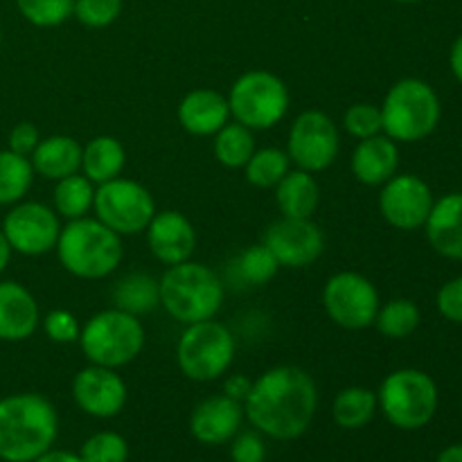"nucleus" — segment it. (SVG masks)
<instances>
[{
	"label": "nucleus",
	"mask_w": 462,
	"mask_h": 462,
	"mask_svg": "<svg viewBox=\"0 0 462 462\" xmlns=\"http://www.w3.org/2000/svg\"><path fill=\"white\" fill-rule=\"evenodd\" d=\"M77 343L88 364L117 370L140 356L144 347V328L138 316L113 307L90 316Z\"/></svg>",
	"instance_id": "obj_6"
},
{
	"label": "nucleus",
	"mask_w": 462,
	"mask_h": 462,
	"mask_svg": "<svg viewBox=\"0 0 462 462\" xmlns=\"http://www.w3.org/2000/svg\"><path fill=\"white\" fill-rule=\"evenodd\" d=\"M230 458L233 462H264L266 447L257 431H242L233 438L230 445Z\"/></svg>",
	"instance_id": "obj_40"
},
{
	"label": "nucleus",
	"mask_w": 462,
	"mask_h": 462,
	"mask_svg": "<svg viewBox=\"0 0 462 462\" xmlns=\"http://www.w3.org/2000/svg\"><path fill=\"white\" fill-rule=\"evenodd\" d=\"M81 462H126L129 445L116 431H99L90 436L79 449Z\"/></svg>",
	"instance_id": "obj_35"
},
{
	"label": "nucleus",
	"mask_w": 462,
	"mask_h": 462,
	"mask_svg": "<svg viewBox=\"0 0 462 462\" xmlns=\"http://www.w3.org/2000/svg\"><path fill=\"white\" fill-rule=\"evenodd\" d=\"M282 266L278 264L273 253L264 246V244H255V246L246 248L242 255L235 262V271H237L239 280L253 287H262V284H269L271 280L278 275V271Z\"/></svg>",
	"instance_id": "obj_33"
},
{
	"label": "nucleus",
	"mask_w": 462,
	"mask_h": 462,
	"mask_svg": "<svg viewBox=\"0 0 462 462\" xmlns=\"http://www.w3.org/2000/svg\"><path fill=\"white\" fill-rule=\"evenodd\" d=\"M377 409V393L364 386H350L334 397L332 418L341 429L355 431L373 422Z\"/></svg>",
	"instance_id": "obj_26"
},
{
	"label": "nucleus",
	"mask_w": 462,
	"mask_h": 462,
	"mask_svg": "<svg viewBox=\"0 0 462 462\" xmlns=\"http://www.w3.org/2000/svg\"><path fill=\"white\" fill-rule=\"evenodd\" d=\"M377 406L393 427L418 431L436 415L438 386L431 374L418 368L395 370L379 386Z\"/></svg>",
	"instance_id": "obj_7"
},
{
	"label": "nucleus",
	"mask_w": 462,
	"mask_h": 462,
	"mask_svg": "<svg viewBox=\"0 0 462 462\" xmlns=\"http://www.w3.org/2000/svg\"><path fill=\"white\" fill-rule=\"evenodd\" d=\"M235 359V338L215 319L185 325L176 343V364L192 382H215L224 377Z\"/></svg>",
	"instance_id": "obj_8"
},
{
	"label": "nucleus",
	"mask_w": 462,
	"mask_h": 462,
	"mask_svg": "<svg viewBox=\"0 0 462 462\" xmlns=\"http://www.w3.org/2000/svg\"><path fill=\"white\" fill-rule=\"evenodd\" d=\"M57 257L63 269L81 280H102L117 271L125 257L122 237L97 217H81L61 226Z\"/></svg>",
	"instance_id": "obj_3"
},
{
	"label": "nucleus",
	"mask_w": 462,
	"mask_h": 462,
	"mask_svg": "<svg viewBox=\"0 0 462 462\" xmlns=\"http://www.w3.org/2000/svg\"><path fill=\"white\" fill-rule=\"evenodd\" d=\"M319 406L316 382L298 365H278L251 383L244 415L273 440H296L310 429Z\"/></svg>",
	"instance_id": "obj_1"
},
{
	"label": "nucleus",
	"mask_w": 462,
	"mask_h": 462,
	"mask_svg": "<svg viewBox=\"0 0 462 462\" xmlns=\"http://www.w3.org/2000/svg\"><path fill=\"white\" fill-rule=\"evenodd\" d=\"M126 152L113 135H97L81 152V174L95 185L117 179L125 170Z\"/></svg>",
	"instance_id": "obj_25"
},
{
	"label": "nucleus",
	"mask_w": 462,
	"mask_h": 462,
	"mask_svg": "<svg viewBox=\"0 0 462 462\" xmlns=\"http://www.w3.org/2000/svg\"><path fill=\"white\" fill-rule=\"evenodd\" d=\"M16 9L34 27H59L72 16L75 0H14Z\"/></svg>",
	"instance_id": "obj_34"
},
{
	"label": "nucleus",
	"mask_w": 462,
	"mask_h": 462,
	"mask_svg": "<svg viewBox=\"0 0 462 462\" xmlns=\"http://www.w3.org/2000/svg\"><path fill=\"white\" fill-rule=\"evenodd\" d=\"M383 134L395 143H420L429 138L440 125V97L424 79L406 77L383 97L382 106Z\"/></svg>",
	"instance_id": "obj_5"
},
{
	"label": "nucleus",
	"mask_w": 462,
	"mask_h": 462,
	"mask_svg": "<svg viewBox=\"0 0 462 462\" xmlns=\"http://www.w3.org/2000/svg\"><path fill=\"white\" fill-rule=\"evenodd\" d=\"M0 43H3V34H0Z\"/></svg>",
	"instance_id": "obj_48"
},
{
	"label": "nucleus",
	"mask_w": 462,
	"mask_h": 462,
	"mask_svg": "<svg viewBox=\"0 0 462 462\" xmlns=\"http://www.w3.org/2000/svg\"><path fill=\"white\" fill-rule=\"evenodd\" d=\"M43 332L54 343H77L81 334V325L77 316L68 310H52L41 319Z\"/></svg>",
	"instance_id": "obj_38"
},
{
	"label": "nucleus",
	"mask_w": 462,
	"mask_h": 462,
	"mask_svg": "<svg viewBox=\"0 0 462 462\" xmlns=\"http://www.w3.org/2000/svg\"><path fill=\"white\" fill-rule=\"evenodd\" d=\"M122 7V0H75L72 16L90 30H102L120 18Z\"/></svg>",
	"instance_id": "obj_36"
},
{
	"label": "nucleus",
	"mask_w": 462,
	"mask_h": 462,
	"mask_svg": "<svg viewBox=\"0 0 462 462\" xmlns=\"http://www.w3.org/2000/svg\"><path fill=\"white\" fill-rule=\"evenodd\" d=\"M436 305L442 319H447L449 323L462 325V275L442 284L440 291H438Z\"/></svg>",
	"instance_id": "obj_39"
},
{
	"label": "nucleus",
	"mask_w": 462,
	"mask_h": 462,
	"mask_svg": "<svg viewBox=\"0 0 462 462\" xmlns=\"http://www.w3.org/2000/svg\"><path fill=\"white\" fill-rule=\"evenodd\" d=\"M341 135L338 126L328 113L311 111L300 113L289 129L287 156L298 170L319 174L325 171L338 156Z\"/></svg>",
	"instance_id": "obj_12"
},
{
	"label": "nucleus",
	"mask_w": 462,
	"mask_h": 462,
	"mask_svg": "<svg viewBox=\"0 0 462 462\" xmlns=\"http://www.w3.org/2000/svg\"><path fill=\"white\" fill-rule=\"evenodd\" d=\"M212 149L221 165L228 170H239L251 161L253 152H255V138L248 126L239 125V122H228L215 134Z\"/></svg>",
	"instance_id": "obj_30"
},
{
	"label": "nucleus",
	"mask_w": 462,
	"mask_h": 462,
	"mask_svg": "<svg viewBox=\"0 0 462 462\" xmlns=\"http://www.w3.org/2000/svg\"><path fill=\"white\" fill-rule=\"evenodd\" d=\"M251 383L253 382H248V379L244 377V374H235V377H230L228 382H226V395L233 397V400L242 402V404H244V400H246L248 391H251Z\"/></svg>",
	"instance_id": "obj_42"
},
{
	"label": "nucleus",
	"mask_w": 462,
	"mask_h": 462,
	"mask_svg": "<svg viewBox=\"0 0 462 462\" xmlns=\"http://www.w3.org/2000/svg\"><path fill=\"white\" fill-rule=\"evenodd\" d=\"M34 167L30 158L0 149V206H14L23 201L34 183Z\"/></svg>",
	"instance_id": "obj_29"
},
{
	"label": "nucleus",
	"mask_w": 462,
	"mask_h": 462,
	"mask_svg": "<svg viewBox=\"0 0 462 462\" xmlns=\"http://www.w3.org/2000/svg\"><path fill=\"white\" fill-rule=\"evenodd\" d=\"M438 462H462V445H451L438 456Z\"/></svg>",
	"instance_id": "obj_46"
},
{
	"label": "nucleus",
	"mask_w": 462,
	"mask_h": 462,
	"mask_svg": "<svg viewBox=\"0 0 462 462\" xmlns=\"http://www.w3.org/2000/svg\"><path fill=\"white\" fill-rule=\"evenodd\" d=\"M420 320H422V314H420V307L413 300L393 298L386 305H379L374 328L382 337L402 341V338H409L420 328Z\"/></svg>",
	"instance_id": "obj_31"
},
{
	"label": "nucleus",
	"mask_w": 462,
	"mask_h": 462,
	"mask_svg": "<svg viewBox=\"0 0 462 462\" xmlns=\"http://www.w3.org/2000/svg\"><path fill=\"white\" fill-rule=\"evenodd\" d=\"M95 201V183H90L81 171L77 174L66 176V179L57 180L52 194L54 212L61 215L63 219H81V217H88L90 208Z\"/></svg>",
	"instance_id": "obj_28"
},
{
	"label": "nucleus",
	"mask_w": 462,
	"mask_h": 462,
	"mask_svg": "<svg viewBox=\"0 0 462 462\" xmlns=\"http://www.w3.org/2000/svg\"><path fill=\"white\" fill-rule=\"evenodd\" d=\"M93 210L104 226L126 237L147 230L149 221L156 215V201L138 180L117 176L95 188Z\"/></svg>",
	"instance_id": "obj_10"
},
{
	"label": "nucleus",
	"mask_w": 462,
	"mask_h": 462,
	"mask_svg": "<svg viewBox=\"0 0 462 462\" xmlns=\"http://www.w3.org/2000/svg\"><path fill=\"white\" fill-rule=\"evenodd\" d=\"M379 291L365 275L355 271L334 273L323 287V307L329 320L343 329L373 328L379 311Z\"/></svg>",
	"instance_id": "obj_11"
},
{
	"label": "nucleus",
	"mask_w": 462,
	"mask_h": 462,
	"mask_svg": "<svg viewBox=\"0 0 462 462\" xmlns=\"http://www.w3.org/2000/svg\"><path fill=\"white\" fill-rule=\"evenodd\" d=\"M244 422V404L224 395L203 400L189 415V433L201 445H226L239 433Z\"/></svg>",
	"instance_id": "obj_18"
},
{
	"label": "nucleus",
	"mask_w": 462,
	"mask_h": 462,
	"mask_svg": "<svg viewBox=\"0 0 462 462\" xmlns=\"http://www.w3.org/2000/svg\"><path fill=\"white\" fill-rule=\"evenodd\" d=\"M433 203L429 183L415 174H395L379 192V212L397 230L424 228Z\"/></svg>",
	"instance_id": "obj_14"
},
{
	"label": "nucleus",
	"mask_w": 462,
	"mask_h": 462,
	"mask_svg": "<svg viewBox=\"0 0 462 462\" xmlns=\"http://www.w3.org/2000/svg\"><path fill=\"white\" fill-rule=\"evenodd\" d=\"M395 3H402V5H413V3H420V0H395Z\"/></svg>",
	"instance_id": "obj_47"
},
{
	"label": "nucleus",
	"mask_w": 462,
	"mask_h": 462,
	"mask_svg": "<svg viewBox=\"0 0 462 462\" xmlns=\"http://www.w3.org/2000/svg\"><path fill=\"white\" fill-rule=\"evenodd\" d=\"M289 167H291V161H289L284 149L264 147L253 152L251 161L244 165V170H246L248 183L255 185V188L269 189L275 188L289 174Z\"/></svg>",
	"instance_id": "obj_32"
},
{
	"label": "nucleus",
	"mask_w": 462,
	"mask_h": 462,
	"mask_svg": "<svg viewBox=\"0 0 462 462\" xmlns=\"http://www.w3.org/2000/svg\"><path fill=\"white\" fill-rule=\"evenodd\" d=\"M400 167V147L386 134L359 140L350 158V170L359 183L379 188L397 174Z\"/></svg>",
	"instance_id": "obj_20"
},
{
	"label": "nucleus",
	"mask_w": 462,
	"mask_h": 462,
	"mask_svg": "<svg viewBox=\"0 0 462 462\" xmlns=\"http://www.w3.org/2000/svg\"><path fill=\"white\" fill-rule=\"evenodd\" d=\"M39 325V302L30 289L14 280H0V341H27Z\"/></svg>",
	"instance_id": "obj_19"
},
{
	"label": "nucleus",
	"mask_w": 462,
	"mask_h": 462,
	"mask_svg": "<svg viewBox=\"0 0 462 462\" xmlns=\"http://www.w3.org/2000/svg\"><path fill=\"white\" fill-rule=\"evenodd\" d=\"M424 230L438 255L462 262V192L438 199L429 212Z\"/></svg>",
	"instance_id": "obj_21"
},
{
	"label": "nucleus",
	"mask_w": 462,
	"mask_h": 462,
	"mask_svg": "<svg viewBox=\"0 0 462 462\" xmlns=\"http://www.w3.org/2000/svg\"><path fill=\"white\" fill-rule=\"evenodd\" d=\"M41 134L32 122H18L12 131H9L7 149H12L14 153H21V156H32V152L39 144Z\"/></svg>",
	"instance_id": "obj_41"
},
{
	"label": "nucleus",
	"mask_w": 462,
	"mask_h": 462,
	"mask_svg": "<svg viewBox=\"0 0 462 462\" xmlns=\"http://www.w3.org/2000/svg\"><path fill=\"white\" fill-rule=\"evenodd\" d=\"M158 293L162 310L183 325L215 319L226 296L219 275L192 260L170 266L158 280Z\"/></svg>",
	"instance_id": "obj_4"
},
{
	"label": "nucleus",
	"mask_w": 462,
	"mask_h": 462,
	"mask_svg": "<svg viewBox=\"0 0 462 462\" xmlns=\"http://www.w3.org/2000/svg\"><path fill=\"white\" fill-rule=\"evenodd\" d=\"M180 126L192 135H215L230 122L228 97L210 88L189 90L179 104Z\"/></svg>",
	"instance_id": "obj_22"
},
{
	"label": "nucleus",
	"mask_w": 462,
	"mask_h": 462,
	"mask_svg": "<svg viewBox=\"0 0 462 462\" xmlns=\"http://www.w3.org/2000/svg\"><path fill=\"white\" fill-rule=\"evenodd\" d=\"M0 230L14 253L39 257L57 248L61 224L54 208L41 201H18L5 215Z\"/></svg>",
	"instance_id": "obj_13"
},
{
	"label": "nucleus",
	"mask_w": 462,
	"mask_h": 462,
	"mask_svg": "<svg viewBox=\"0 0 462 462\" xmlns=\"http://www.w3.org/2000/svg\"><path fill=\"white\" fill-rule=\"evenodd\" d=\"M113 302L117 310L134 316H144L161 305L158 280L149 273H129L113 289Z\"/></svg>",
	"instance_id": "obj_27"
},
{
	"label": "nucleus",
	"mask_w": 462,
	"mask_h": 462,
	"mask_svg": "<svg viewBox=\"0 0 462 462\" xmlns=\"http://www.w3.org/2000/svg\"><path fill=\"white\" fill-rule=\"evenodd\" d=\"M32 462H81L79 454H70V451H45L43 456H39Z\"/></svg>",
	"instance_id": "obj_44"
},
{
	"label": "nucleus",
	"mask_w": 462,
	"mask_h": 462,
	"mask_svg": "<svg viewBox=\"0 0 462 462\" xmlns=\"http://www.w3.org/2000/svg\"><path fill=\"white\" fill-rule=\"evenodd\" d=\"M275 203L282 217L311 219L320 203L319 180L310 171L289 170V174L275 185Z\"/></svg>",
	"instance_id": "obj_24"
},
{
	"label": "nucleus",
	"mask_w": 462,
	"mask_h": 462,
	"mask_svg": "<svg viewBox=\"0 0 462 462\" xmlns=\"http://www.w3.org/2000/svg\"><path fill=\"white\" fill-rule=\"evenodd\" d=\"M449 66H451V72H454L456 79L462 84V34L454 41V45H451Z\"/></svg>",
	"instance_id": "obj_43"
},
{
	"label": "nucleus",
	"mask_w": 462,
	"mask_h": 462,
	"mask_svg": "<svg viewBox=\"0 0 462 462\" xmlns=\"http://www.w3.org/2000/svg\"><path fill=\"white\" fill-rule=\"evenodd\" d=\"M147 246L161 264H180V262L192 260L194 248H197V230L180 212H156L147 226Z\"/></svg>",
	"instance_id": "obj_17"
},
{
	"label": "nucleus",
	"mask_w": 462,
	"mask_h": 462,
	"mask_svg": "<svg viewBox=\"0 0 462 462\" xmlns=\"http://www.w3.org/2000/svg\"><path fill=\"white\" fill-rule=\"evenodd\" d=\"M59 433L57 409L39 393H16L0 400V458L32 462L52 449Z\"/></svg>",
	"instance_id": "obj_2"
},
{
	"label": "nucleus",
	"mask_w": 462,
	"mask_h": 462,
	"mask_svg": "<svg viewBox=\"0 0 462 462\" xmlns=\"http://www.w3.org/2000/svg\"><path fill=\"white\" fill-rule=\"evenodd\" d=\"M72 400L86 415L116 418L126 404V383L117 370L90 364L72 379Z\"/></svg>",
	"instance_id": "obj_16"
},
{
	"label": "nucleus",
	"mask_w": 462,
	"mask_h": 462,
	"mask_svg": "<svg viewBox=\"0 0 462 462\" xmlns=\"http://www.w3.org/2000/svg\"><path fill=\"white\" fill-rule=\"evenodd\" d=\"M12 246H9L7 237L3 235V230H0V275L5 273V269H7L9 260H12Z\"/></svg>",
	"instance_id": "obj_45"
},
{
	"label": "nucleus",
	"mask_w": 462,
	"mask_h": 462,
	"mask_svg": "<svg viewBox=\"0 0 462 462\" xmlns=\"http://www.w3.org/2000/svg\"><path fill=\"white\" fill-rule=\"evenodd\" d=\"M264 244L284 269H302L323 255L325 237L319 224L311 219L282 217L273 221L264 233Z\"/></svg>",
	"instance_id": "obj_15"
},
{
	"label": "nucleus",
	"mask_w": 462,
	"mask_h": 462,
	"mask_svg": "<svg viewBox=\"0 0 462 462\" xmlns=\"http://www.w3.org/2000/svg\"><path fill=\"white\" fill-rule=\"evenodd\" d=\"M230 117L251 131L273 129L289 111V88L269 70H248L228 93Z\"/></svg>",
	"instance_id": "obj_9"
},
{
	"label": "nucleus",
	"mask_w": 462,
	"mask_h": 462,
	"mask_svg": "<svg viewBox=\"0 0 462 462\" xmlns=\"http://www.w3.org/2000/svg\"><path fill=\"white\" fill-rule=\"evenodd\" d=\"M343 126H346L347 134L356 140L373 138V135L383 131L382 108L368 102L352 104L346 111V116H343Z\"/></svg>",
	"instance_id": "obj_37"
},
{
	"label": "nucleus",
	"mask_w": 462,
	"mask_h": 462,
	"mask_svg": "<svg viewBox=\"0 0 462 462\" xmlns=\"http://www.w3.org/2000/svg\"><path fill=\"white\" fill-rule=\"evenodd\" d=\"M81 152H84V147L72 135L57 134L39 140L36 149L32 152L30 162L34 167V174L57 183L66 176L81 171Z\"/></svg>",
	"instance_id": "obj_23"
}]
</instances>
